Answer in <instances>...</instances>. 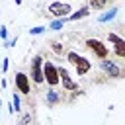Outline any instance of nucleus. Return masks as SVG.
I'll list each match as a JSON object with an SVG mask.
<instances>
[{
	"label": "nucleus",
	"mask_w": 125,
	"mask_h": 125,
	"mask_svg": "<svg viewBox=\"0 0 125 125\" xmlns=\"http://www.w3.org/2000/svg\"><path fill=\"white\" fill-rule=\"evenodd\" d=\"M49 14L51 16H59V18L68 16L70 14V6L66 2H53V4H49Z\"/></svg>",
	"instance_id": "nucleus-6"
},
{
	"label": "nucleus",
	"mask_w": 125,
	"mask_h": 125,
	"mask_svg": "<svg viewBox=\"0 0 125 125\" xmlns=\"http://www.w3.org/2000/svg\"><path fill=\"white\" fill-rule=\"evenodd\" d=\"M31 78L35 84H41L43 82V57L41 55H35L33 57V62H31Z\"/></svg>",
	"instance_id": "nucleus-2"
},
{
	"label": "nucleus",
	"mask_w": 125,
	"mask_h": 125,
	"mask_svg": "<svg viewBox=\"0 0 125 125\" xmlns=\"http://www.w3.org/2000/svg\"><path fill=\"white\" fill-rule=\"evenodd\" d=\"M90 14V8L88 6H84V8H80V10H76L74 14H70L66 20H70V21H76V20H82V18H86Z\"/></svg>",
	"instance_id": "nucleus-9"
},
{
	"label": "nucleus",
	"mask_w": 125,
	"mask_h": 125,
	"mask_svg": "<svg viewBox=\"0 0 125 125\" xmlns=\"http://www.w3.org/2000/svg\"><path fill=\"white\" fill-rule=\"evenodd\" d=\"M16 88L21 94H29L31 92V84H29V78H27L25 72H18L16 74Z\"/></svg>",
	"instance_id": "nucleus-7"
},
{
	"label": "nucleus",
	"mask_w": 125,
	"mask_h": 125,
	"mask_svg": "<svg viewBox=\"0 0 125 125\" xmlns=\"http://www.w3.org/2000/svg\"><path fill=\"white\" fill-rule=\"evenodd\" d=\"M12 107H14V111H20V107H21L20 94H14V96H12Z\"/></svg>",
	"instance_id": "nucleus-15"
},
{
	"label": "nucleus",
	"mask_w": 125,
	"mask_h": 125,
	"mask_svg": "<svg viewBox=\"0 0 125 125\" xmlns=\"http://www.w3.org/2000/svg\"><path fill=\"white\" fill-rule=\"evenodd\" d=\"M115 14H117V8H111L109 12H105V14H102V16L98 18V21H100V23H105V21H109V20H113V18H115Z\"/></svg>",
	"instance_id": "nucleus-11"
},
{
	"label": "nucleus",
	"mask_w": 125,
	"mask_h": 125,
	"mask_svg": "<svg viewBox=\"0 0 125 125\" xmlns=\"http://www.w3.org/2000/svg\"><path fill=\"white\" fill-rule=\"evenodd\" d=\"M43 80H47L49 86H57L59 84V70L53 62H43Z\"/></svg>",
	"instance_id": "nucleus-1"
},
{
	"label": "nucleus",
	"mask_w": 125,
	"mask_h": 125,
	"mask_svg": "<svg viewBox=\"0 0 125 125\" xmlns=\"http://www.w3.org/2000/svg\"><path fill=\"white\" fill-rule=\"evenodd\" d=\"M66 59H68V62H70V64H76V61H78L80 57H78L74 51H70V53H66Z\"/></svg>",
	"instance_id": "nucleus-16"
},
{
	"label": "nucleus",
	"mask_w": 125,
	"mask_h": 125,
	"mask_svg": "<svg viewBox=\"0 0 125 125\" xmlns=\"http://www.w3.org/2000/svg\"><path fill=\"white\" fill-rule=\"evenodd\" d=\"M43 31H45V27H43V25H37V27H31V29H29V33H31V35H39V33H43Z\"/></svg>",
	"instance_id": "nucleus-18"
},
{
	"label": "nucleus",
	"mask_w": 125,
	"mask_h": 125,
	"mask_svg": "<svg viewBox=\"0 0 125 125\" xmlns=\"http://www.w3.org/2000/svg\"><path fill=\"white\" fill-rule=\"evenodd\" d=\"M86 47H88L90 51H94V55L100 57V59H107V55H109V49H107L102 41H98V39H88V41H86Z\"/></svg>",
	"instance_id": "nucleus-3"
},
{
	"label": "nucleus",
	"mask_w": 125,
	"mask_h": 125,
	"mask_svg": "<svg viewBox=\"0 0 125 125\" xmlns=\"http://www.w3.org/2000/svg\"><path fill=\"white\" fill-rule=\"evenodd\" d=\"M74 68H76V74H78V76H84V74H88V70L92 68V62H90L88 59H84V57H80V59L76 61V64H74Z\"/></svg>",
	"instance_id": "nucleus-8"
},
{
	"label": "nucleus",
	"mask_w": 125,
	"mask_h": 125,
	"mask_svg": "<svg viewBox=\"0 0 125 125\" xmlns=\"http://www.w3.org/2000/svg\"><path fill=\"white\" fill-rule=\"evenodd\" d=\"M0 107H2V100H0Z\"/></svg>",
	"instance_id": "nucleus-24"
},
{
	"label": "nucleus",
	"mask_w": 125,
	"mask_h": 125,
	"mask_svg": "<svg viewBox=\"0 0 125 125\" xmlns=\"http://www.w3.org/2000/svg\"><path fill=\"white\" fill-rule=\"evenodd\" d=\"M2 70H4V72L8 70V59H4V64H2Z\"/></svg>",
	"instance_id": "nucleus-22"
},
{
	"label": "nucleus",
	"mask_w": 125,
	"mask_h": 125,
	"mask_svg": "<svg viewBox=\"0 0 125 125\" xmlns=\"http://www.w3.org/2000/svg\"><path fill=\"white\" fill-rule=\"evenodd\" d=\"M113 51H115V55H117L119 59H123V57H125V41L117 43V45L113 47Z\"/></svg>",
	"instance_id": "nucleus-12"
},
{
	"label": "nucleus",
	"mask_w": 125,
	"mask_h": 125,
	"mask_svg": "<svg viewBox=\"0 0 125 125\" xmlns=\"http://www.w3.org/2000/svg\"><path fill=\"white\" fill-rule=\"evenodd\" d=\"M59 70V82H62V88L64 90H68V92H78V84L76 82H72V78L68 76V70L66 68H57Z\"/></svg>",
	"instance_id": "nucleus-4"
},
{
	"label": "nucleus",
	"mask_w": 125,
	"mask_h": 125,
	"mask_svg": "<svg viewBox=\"0 0 125 125\" xmlns=\"http://www.w3.org/2000/svg\"><path fill=\"white\" fill-rule=\"evenodd\" d=\"M64 21H66L64 18H59V20H53L49 27H51V29H62V25H64Z\"/></svg>",
	"instance_id": "nucleus-14"
},
{
	"label": "nucleus",
	"mask_w": 125,
	"mask_h": 125,
	"mask_svg": "<svg viewBox=\"0 0 125 125\" xmlns=\"http://www.w3.org/2000/svg\"><path fill=\"white\" fill-rule=\"evenodd\" d=\"M53 51H55L57 55H61V53H62V45L57 43V41H53Z\"/></svg>",
	"instance_id": "nucleus-19"
},
{
	"label": "nucleus",
	"mask_w": 125,
	"mask_h": 125,
	"mask_svg": "<svg viewBox=\"0 0 125 125\" xmlns=\"http://www.w3.org/2000/svg\"><path fill=\"white\" fill-rule=\"evenodd\" d=\"M100 66L104 68L105 74H109V78H121V68H119L113 61H109V59H102Z\"/></svg>",
	"instance_id": "nucleus-5"
},
{
	"label": "nucleus",
	"mask_w": 125,
	"mask_h": 125,
	"mask_svg": "<svg viewBox=\"0 0 125 125\" xmlns=\"http://www.w3.org/2000/svg\"><path fill=\"white\" fill-rule=\"evenodd\" d=\"M107 2H109V0H90V8H94V10H102Z\"/></svg>",
	"instance_id": "nucleus-13"
},
{
	"label": "nucleus",
	"mask_w": 125,
	"mask_h": 125,
	"mask_svg": "<svg viewBox=\"0 0 125 125\" xmlns=\"http://www.w3.org/2000/svg\"><path fill=\"white\" fill-rule=\"evenodd\" d=\"M107 39H109L113 45H117V43H121V41H123V39H121L119 35H115V33H107Z\"/></svg>",
	"instance_id": "nucleus-17"
},
{
	"label": "nucleus",
	"mask_w": 125,
	"mask_h": 125,
	"mask_svg": "<svg viewBox=\"0 0 125 125\" xmlns=\"http://www.w3.org/2000/svg\"><path fill=\"white\" fill-rule=\"evenodd\" d=\"M45 100H47V105H55V104H57V102L61 100V94H59L57 90H49V92H47V98H45Z\"/></svg>",
	"instance_id": "nucleus-10"
},
{
	"label": "nucleus",
	"mask_w": 125,
	"mask_h": 125,
	"mask_svg": "<svg viewBox=\"0 0 125 125\" xmlns=\"http://www.w3.org/2000/svg\"><path fill=\"white\" fill-rule=\"evenodd\" d=\"M29 121H31V115H29V113H25V115L21 117V123H20V125H29Z\"/></svg>",
	"instance_id": "nucleus-20"
},
{
	"label": "nucleus",
	"mask_w": 125,
	"mask_h": 125,
	"mask_svg": "<svg viewBox=\"0 0 125 125\" xmlns=\"http://www.w3.org/2000/svg\"><path fill=\"white\" fill-rule=\"evenodd\" d=\"M14 2H16V4H21V0H14Z\"/></svg>",
	"instance_id": "nucleus-23"
},
{
	"label": "nucleus",
	"mask_w": 125,
	"mask_h": 125,
	"mask_svg": "<svg viewBox=\"0 0 125 125\" xmlns=\"http://www.w3.org/2000/svg\"><path fill=\"white\" fill-rule=\"evenodd\" d=\"M0 37H2V39H6V37H8V31H6V27H4V25L0 27Z\"/></svg>",
	"instance_id": "nucleus-21"
}]
</instances>
